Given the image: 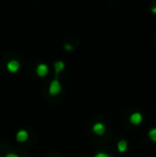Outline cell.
<instances>
[{
	"mask_svg": "<svg viewBox=\"0 0 156 157\" xmlns=\"http://www.w3.org/2000/svg\"><path fill=\"white\" fill-rule=\"evenodd\" d=\"M6 157H18V156L15 155V154H12V153H11V154H8V155H6Z\"/></svg>",
	"mask_w": 156,
	"mask_h": 157,
	"instance_id": "11",
	"label": "cell"
},
{
	"mask_svg": "<svg viewBox=\"0 0 156 157\" xmlns=\"http://www.w3.org/2000/svg\"><path fill=\"white\" fill-rule=\"evenodd\" d=\"M65 48H67V50H72V46L71 45H65Z\"/></svg>",
	"mask_w": 156,
	"mask_h": 157,
	"instance_id": "12",
	"label": "cell"
},
{
	"mask_svg": "<svg viewBox=\"0 0 156 157\" xmlns=\"http://www.w3.org/2000/svg\"><path fill=\"white\" fill-rule=\"evenodd\" d=\"M63 68H64V63H63L62 61H58V62L55 63V70H56L57 74H59Z\"/></svg>",
	"mask_w": 156,
	"mask_h": 157,
	"instance_id": "8",
	"label": "cell"
},
{
	"mask_svg": "<svg viewBox=\"0 0 156 157\" xmlns=\"http://www.w3.org/2000/svg\"><path fill=\"white\" fill-rule=\"evenodd\" d=\"M16 139L19 142H24L28 139V132L26 130H19L16 135Z\"/></svg>",
	"mask_w": 156,
	"mask_h": 157,
	"instance_id": "5",
	"label": "cell"
},
{
	"mask_svg": "<svg viewBox=\"0 0 156 157\" xmlns=\"http://www.w3.org/2000/svg\"><path fill=\"white\" fill-rule=\"evenodd\" d=\"M127 149V142L125 140H121L119 141L118 143V150L119 152H121V153H123V152H125Z\"/></svg>",
	"mask_w": 156,
	"mask_h": 157,
	"instance_id": "7",
	"label": "cell"
},
{
	"mask_svg": "<svg viewBox=\"0 0 156 157\" xmlns=\"http://www.w3.org/2000/svg\"><path fill=\"white\" fill-rule=\"evenodd\" d=\"M149 138H150L151 141L153 142H156V128H152V129L149 130Z\"/></svg>",
	"mask_w": 156,
	"mask_h": 157,
	"instance_id": "9",
	"label": "cell"
},
{
	"mask_svg": "<svg viewBox=\"0 0 156 157\" xmlns=\"http://www.w3.org/2000/svg\"><path fill=\"white\" fill-rule=\"evenodd\" d=\"M19 68V63L18 61H15V60H12L10 61V62L8 63V70L10 71V72L14 73V72H17Z\"/></svg>",
	"mask_w": 156,
	"mask_h": 157,
	"instance_id": "4",
	"label": "cell"
},
{
	"mask_svg": "<svg viewBox=\"0 0 156 157\" xmlns=\"http://www.w3.org/2000/svg\"><path fill=\"white\" fill-rule=\"evenodd\" d=\"M129 121H131V124H134V125H139L140 123L142 122V116H141V113H139V112H135V113H133L131 116V118H129Z\"/></svg>",
	"mask_w": 156,
	"mask_h": 157,
	"instance_id": "2",
	"label": "cell"
},
{
	"mask_svg": "<svg viewBox=\"0 0 156 157\" xmlns=\"http://www.w3.org/2000/svg\"><path fill=\"white\" fill-rule=\"evenodd\" d=\"M61 91V85L57 79H55L51 83H50V87H49V93L51 95H56L58 94L59 92Z\"/></svg>",
	"mask_w": 156,
	"mask_h": 157,
	"instance_id": "1",
	"label": "cell"
},
{
	"mask_svg": "<svg viewBox=\"0 0 156 157\" xmlns=\"http://www.w3.org/2000/svg\"><path fill=\"white\" fill-rule=\"evenodd\" d=\"M95 157H109L106 153H97L95 155Z\"/></svg>",
	"mask_w": 156,
	"mask_h": 157,
	"instance_id": "10",
	"label": "cell"
},
{
	"mask_svg": "<svg viewBox=\"0 0 156 157\" xmlns=\"http://www.w3.org/2000/svg\"><path fill=\"white\" fill-rule=\"evenodd\" d=\"M36 73H38L39 76L43 77V76H46L48 73V67L46 64H40L38 66V68H36Z\"/></svg>",
	"mask_w": 156,
	"mask_h": 157,
	"instance_id": "3",
	"label": "cell"
},
{
	"mask_svg": "<svg viewBox=\"0 0 156 157\" xmlns=\"http://www.w3.org/2000/svg\"><path fill=\"white\" fill-rule=\"evenodd\" d=\"M152 12H153V13H156V8H153V9H152Z\"/></svg>",
	"mask_w": 156,
	"mask_h": 157,
	"instance_id": "13",
	"label": "cell"
},
{
	"mask_svg": "<svg viewBox=\"0 0 156 157\" xmlns=\"http://www.w3.org/2000/svg\"><path fill=\"white\" fill-rule=\"evenodd\" d=\"M93 130L95 134L103 135L105 132V126L103 125L102 123H96V124L93 126Z\"/></svg>",
	"mask_w": 156,
	"mask_h": 157,
	"instance_id": "6",
	"label": "cell"
}]
</instances>
